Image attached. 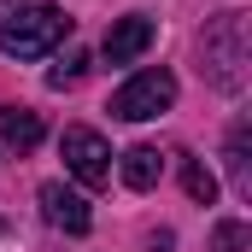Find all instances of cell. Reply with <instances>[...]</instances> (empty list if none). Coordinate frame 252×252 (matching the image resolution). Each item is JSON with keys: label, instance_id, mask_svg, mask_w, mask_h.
<instances>
[{"label": "cell", "instance_id": "cell-3", "mask_svg": "<svg viewBox=\"0 0 252 252\" xmlns=\"http://www.w3.org/2000/svg\"><path fill=\"white\" fill-rule=\"evenodd\" d=\"M170 106H176V76L164 64L158 70H135L124 88L112 94V118H124V124H147V118H158Z\"/></svg>", "mask_w": 252, "mask_h": 252}, {"label": "cell", "instance_id": "cell-12", "mask_svg": "<svg viewBox=\"0 0 252 252\" xmlns=\"http://www.w3.org/2000/svg\"><path fill=\"white\" fill-rule=\"evenodd\" d=\"M247 223H217V235H211V252H247Z\"/></svg>", "mask_w": 252, "mask_h": 252}, {"label": "cell", "instance_id": "cell-2", "mask_svg": "<svg viewBox=\"0 0 252 252\" xmlns=\"http://www.w3.org/2000/svg\"><path fill=\"white\" fill-rule=\"evenodd\" d=\"M205 76L217 82V88H241L247 82V59H252V47H247V18L241 12H223V18H211L205 24Z\"/></svg>", "mask_w": 252, "mask_h": 252}, {"label": "cell", "instance_id": "cell-10", "mask_svg": "<svg viewBox=\"0 0 252 252\" xmlns=\"http://www.w3.org/2000/svg\"><path fill=\"white\" fill-rule=\"evenodd\" d=\"M182 188H188V199L211 205V199H217V176H211L199 158H182Z\"/></svg>", "mask_w": 252, "mask_h": 252}, {"label": "cell", "instance_id": "cell-5", "mask_svg": "<svg viewBox=\"0 0 252 252\" xmlns=\"http://www.w3.org/2000/svg\"><path fill=\"white\" fill-rule=\"evenodd\" d=\"M153 18H141V12H129V18H112V30H106V41H100V53L106 64H135L147 47H153Z\"/></svg>", "mask_w": 252, "mask_h": 252}, {"label": "cell", "instance_id": "cell-8", "mask_svg": "<svg viewBox=\"0 0 252 252\" xmlns=\"http://www.w3.org/2000/svg\"><path fill=\"white\" fill-rule=\"evenodd\" d=\"M158 176H164V158H158V147H129L124 153V182L135 193L158 188Z\"/></svg>", "mask_w": 252, "mask_h": 252}, {"label": "cell", "instance_id": "cell-7", "mask_svg": "<svg viewBox=\"0 0 252 252\" xmlns=\"http://www.w3.org/2000/svg\"><path fill=\"white\" fill-rule=\"evenodd\" d=\"M41 112H30V106H0V141L6 147H18V153H30V147H41Z\"/></svg>", "mask_w": 252, "mask_h": 252}, {"label": "cell", "instance_id": "cell-13", "mask_svg": "<svg viewBox=\"0 0 252 252\" xmlns=\"http://www.w3.org/2000/svg\"><path fill=\"white\" fill-rule=\"evenodd\" d=\"M18 6H24V0H0V18H6V12H18Z\"/></svg>", "mask_w": 252, "mask_h": 252}, {"label": "cell", "instance_id": "cell-4", "mask_svg": "<svg viewBox=\"0 0 252 252\" xmlns=\"http://www.w3.org/2000/svg\"><path fill=\"white\" fill-rule=\"evenodd\" d=\"M59 153H64V170H70L82 188H106V182H112V147H106L94 129L70 124L64 141H59Z\"/></svg>", "mask_w": 252, "mask_h": 252}, {"label": "cell", "instance_id": "cell-11", "mask_svg": "<svg viewBox=\"0 0 252 252\" xmlns=\"http://www.w3.org/2000/svg\"><path fill=\"white\" fill-rule=\"evenodd\" d=\"M82 70H88V53H82V47H70V53L47 70V82H53V88H70V82H82Z\"/></svg>", "mask_w": 252, "mask_h": 252}, {"label": "cell", "instance_id": "cell-6", "mask_svg": "<svg viewBox=\"0 0 252 252\" xmlns=\"http://www.w3.org/2000/svg\"><path fill=\"white\" fill-rule=\"evenodd\" d=\"M41 217L64 229V235H88V223H94V211H88V199L76 188H64V182H47L41 188Z\"/></svg>", "mask_w": 252, "mask_h": 252}, {"label": "cell", "instance_id": "cell-1", "mask_svg": "<svg viewBox=\"0 0 252 252\" xmlns=\"http://www.w3.org/2000/svg\"><path fill=\"white\" fill-rule=\"evenodd\" d=\"M70 35V18L59 6H18L0 18V53L6 59H41Z\"/></svg>", "mask_w": 252, "mask_h": 252}, {"label": "cell", "instance_id": "cell-9", "mask_svg": "<svg viewBox=\"0 0 252 252\" xmlns=\"http://www.w3.org/2000/svg\"><path fill=\"white\" fill-rule=\"evenodd\" d=\"M229 182H235V193L247 199L252 193V164H247V124L229 129Z\"/></svg>", "mask_w": 252, "mask_h": 252}]
</instances>
